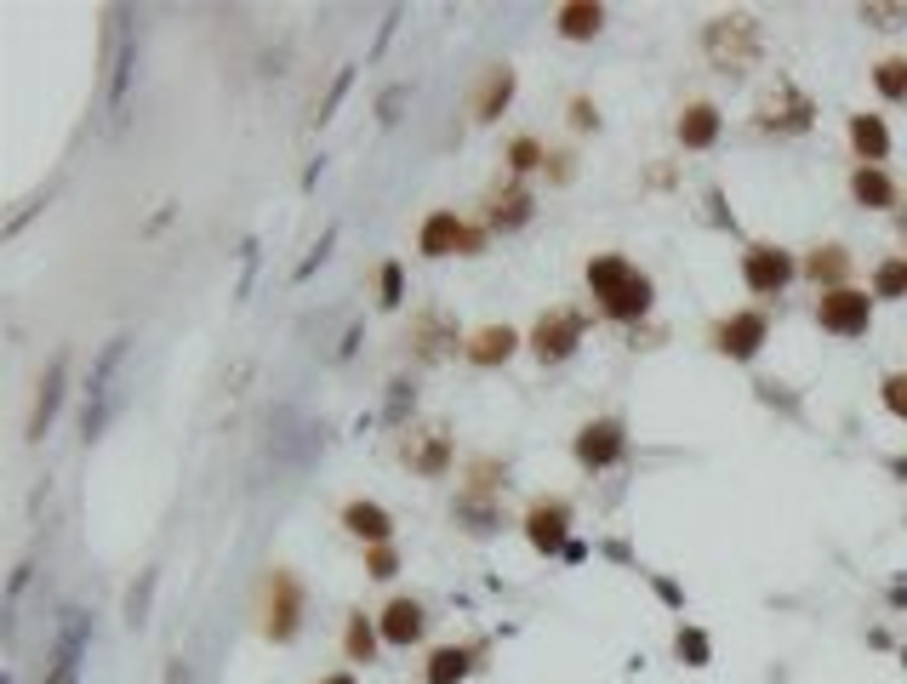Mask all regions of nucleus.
Returning a JSON list of instances; mask_svg holds the SVG:
<instances>
[{"instance_id": "1", "label": "nucleus", "mask_w": 907, "mask_h": 684, "mask_svg": "<svg viewBox=\"0 0 907 684\" xmlns=\"http://www.w3.org/2000/svg\"><path fill=\"white\" fill-rule=\"evenodd\" d=\"M588 291L599 297V309L611 320H623V325H634V320L651 314V274H640L628 257H616V252H605V257L588 263Z\"/></svg>"}, {"instance_id": "2", "label": "nucleus", "mask_w": 907, "mask_h": 684, "mask_svg": "<svg viewBox=\"0 0 907 684\" xmlns=\"http://www.w3.org/2000/svg\"><path fill=\"white\" fill-rule=\"evenodd\" d=\"M702 52L720 75H748L759 58H765V29H759V18H748V12H725V18H713L702 29Z\"/></svg>"}, {"instance_id": "3", "label": "nucleus", "mask_w": 907, "mask_h": 684, "mask_svg": "<svg viewBox=\"0 0 907 684\" xmlns=\"http://www.w3.org/2000/svg\"><path fill=\"white\" fill-rule=\"evenodd\" d=\"M817 325L828 336H862L874 325V291H856V285H833L817 297Z\"/></svg>"}, {"instance_id": "4", "label": "nucleus", "mask_w": 907, "mask_h": 684, "mask_svg": "<svg viewBox=\"0 0 907 684\" xmlns=\"http://www.w3.org/2000/svg\"><path fill=\"white\" fill-rule=\"evenodd\" d=\"M303 627V582L292 570H269V616H263V633L274 645H292Z\"/></svg>"}, {"instance_id": "5", "label": "nucleus", "mask_w": 907, "mask_h": 684, "mask_svg": "<svg viewBox=\"0 0 907 684\" xmlns=\"http://www.w3.org/2000/svg\"><path fill=\"white\" fill-rule=\"evenodd\" d=\"M810 120H817V104L788 80H777V97H759V115H753L759 131H777V137H799L810 131Z\"/></svg>"}, {"instance_id": "6", "label": "nucleus", "mask_w": 907, "mask_h": 684, "mask_svg": "<svg viewBox=\"0 0 907 684\" xmlns=\"http://www.w3.org/2000/svg\"><path fill=\"white\" fill-rule=\"evenodd\" d=\"M583 331H588V325H583L577 309H554V314H543V320L531 325V354H537L543 365H559V360L577 354Z\"/></svg>"}, {"instance_id": "7", "label": "nucleus", "mask_w": 907, "mask_h": 684, "mask_svg": "<svg viewBox=\"0 0 907 684\" xmlns=\"http://www.w3.org/2000/svg\"><path fill=\"white\" fill-rule=\"evenodd\" d=\"M793 274H799V263L782 246H748L742 252V280H748L753 297H777V291L793 285Z\"/></svg>"}, {"instance_id": "8", "label": "nucleus", "mask_w": 907, "mask_h": 684, "mask_svg": "<svg viewBox=\"0 0 907 684\" xmlns=\"http://www.w3.org/2000/svg\"><path fill=\"white\" fill-rule=\"evenodd\" d=\"M417 252L422 257H451V252H480V234L462 228L457 212H428L417 228Z\"/></svg>"}, {"instance_id": "9", "label": "nucleus", "mask_w": 907, "mask_h": 684, "mask_svg": "<svg viewBox=\"0 0 907 684\" xmlns=\"http://www.w3.org/2000/svg\"><path fill=\"white\" fill-rule=\"evenodd\" d=\"M400 457H406V468H411V473H422V479H440V473L451 468V428L428 422V428L406 433Z\"/></svg>"}, {"instance_id": "10", "label": "nucleus", "mask_w": 907, "mask_h": 684, "mask_svg": "<svg viewBox=\"0 0 907 684\" xmlns=\"http://www.w3.org/2000/svg\"><path fill=\"white\" fill-rule=\"evenodd\" d=\"M765 336H771V325H765V314H731V320H720L713 325V349H720L725 360H753L759 349H765Z\"/></svg>"}, {"instance_id": "11", "label": "nucleus", "mask_w": 907, "mask_h": 684, "mask_svg": "<svg viewBox=\"0 0 907 684\" xmlns=\"http://www.w3.org/2000/svg\"><path fill=\"white\" fill-rule=\"evenodd\" d=\"M623 451H628V433H623L616 417L583 422V433H577V462L583 468H611V462H623Z\"/></svg>"}, {"instance_id": "12", "label": "nucleus", "mask_w": 907, "mask_h": 684, "mask_svg": "<svg viewBox=\"0 0 907 684\" xmlns=\"http://www.w3.org/2000/svg\"><path fill=\"white\" fill-rule=\"evenodd\" d=\"M531 212H537V194L525 188V183H503V188H491V201H486V223L497 234L525 228V223H531Z\"/></svg>"}, {"instance_id": "13", "label": "nucleus", "mask_w": 907, "mask_h": 684, "mask_svg": "<svg viewBox=\"0 0 907 684\" xmlns=\"http://www.w3.org/2000/svg\"><path fill=\"white\" fill-rule=\"evenodd\" d=\"M126 342L131 336H115L109 349L98 354V371H91V388H86V400H91V417H86V439L104 428V417H109V382H115V371H120V360H126Z\"/></svg>"}, {"instance_id": "14", "label": "nucleus", "mask_w": 907, "mask_h": 684, "mask_svg": "<svg viewBox=\"0 0 907 684\" xmlns=\"http://www.w3.org/2000/svg\"><path fill=\"white\" fill-rule=\"evenodd\" d=\"M91 639V622L86 616H64V633H58V645H52V673H46V684H75V667H80V651Z\"/></svg>"}, {"instance_id": "15", "label": "nucleus", "mask_w": 907, "mask_h": 684, "mask_svg": "<svg viewBox=\"0 0 907 684\" xmlns=\"http://www.w3.org/2000/svg\"><path fill=\"white\" fill-rule=\"evenodd\" d=\"M406 342H411V354H417L422 365H435V360H446V354L457 349V325H451L446 314H417Z\"/></svg>"}, {"instance_id": "16", "label": "nucleus", "mask_w": 907, "mask_h": 684, "mask_svg": "<svg viewBox=\"0 0 907 684\" xmlns=\"http://www.w3.org/2000/svg\"><path fill=\"white\" fill-rule=\"evenodd\" d=\"M565 525H570L565 502H537L531 514H525V536H531L537 554H565Z\"/></svg>"}, {"instance_id": "17", "label": "nucleus", "mask_w": 907, "mask_h": 684, "mask_svg": "<svg viewBox=\"0 0 907 684\" xmlns=\"http://www.w3.org/2000/svg\"><path fill=\"white\" fill-rule=\"evenodd\" d=\"M850 194H856V206H868V212H896L901 206V188L890 183L885 166H856L850 172Z\"/></svg>"}, {"instance_id": "18", "label": "nucleus", "mask_w": 907, "mask_h": 684, "mask_svg": "<svg viewBox=\"0 0 907 684\" xmlns=\"http://www.w3.org/2000/svg\"><path fill=\"white\" fill-rule=\"evenodd\" d=\"M422 627H428V616H422L417 599H389V610L377 616V633H383V645H400V651L422 639Z\"/></svg>"}, {"instance_id": "19", "label": "nucleus", "mask_w": 907, "mask_h": 684, "mask_svg": "<svg viewBox=\"0 0 907 684\" xmlns=\"http://www.w3.org/2000/svg\"><path fill=\"white\" fill-rule=\"evenodd\" d=\"M514 86H519V75L508 63H491L486 80H480V91H474V120H497L514 104Z\"/></svg>"}, {"instance_id": "20", "label": "nucleus", "mask_w": 907, "mask_h": 684, "mask_svg": "<svg viewBox=\"0 0 907 684\" xmlns=\"http://www.w3.org/2000/svg\"><path fill=\"white\" fill-rule=\"evenodd\" d=\"M845 131H850V149H856V160H862V166H879L890 155V126L879 115H850Z\"/></svg>"}, {"instance_id": "21", "label": "nucleus", "mask_w": 907, "mask_h": 684, "mask_svg": "<svg viewBox=\"0 0 907 684\" xmlns=\"http://www.w3.org/2000/svg\"><path fill=\"white\" fill-rule=\"evenodd\" d=\"M514 349H519V331H514V325H486V331H474V336H468V349H462V354H468L474 365H503Z\"/></svg>"}, {"instance_id": "22", "label": "nucleus", "mask_w": 907, "mask_h": 684, "mask_svg": "<svg viewBox=\"0 0 907 684\" xmlns=\"http://www.w3.org/2000/svg\"><path fill=\"white\" fill-rule=\"evenodd\" d=\"M64 371H69V354H52V365H46V382H40V400H35V417H29V433H35V439H40L46 428H52V417H58Z\"/></svg>"}, {"instance_id": "23", "label": "nucleus", "mask_w": 907, "mask_h": 684, "mask_svg": "<svg viewBox=\"0 0 907 684\" xmlns=\"http://www.w3.org/2000/svg\"><path fill=\"white\" fill-rule=\"evenodd\" d=\"M343 525L360 536V543H371V548H383L389 536H394L389 508H377V502H349V508H343Z\"/></svg>"}, {"instance_id": "24", "label": "nucleus", "mask_w": 907, "mask_h": 684, "mask_svg": "<svg viewBox=\"0 0 907 684\" xmlns=\"http://www.w3.org/2000/svg\"><path fill=\"white\" fill-rule=\"evenodd\" d=\"M720 143V109L713 104H691L680 115V149H713Z\"/></svg>"}, {"instance_id": "25", "label": "nucleus", "mask_w": 907, "mask_h": 684, "mask_svg": "<svg viewBox=\"0 0 907 684\" xmlns=\"http://www.w3.org/2000/svg\"><path fill=\"white\" fill-rule=\"evenodd\" d=\"M605 29V7H594V0H570V7H559V35L565 40H594Z\"/></svg>"}, {"instance_id": "26", "label": "nucleus", "mask_w": 907, "mask_h": 684, "mask_svg": "<svg viewBox=\"0 0 907 684\" xmlns=\"http://www.w3.org/2000/svg\"><path fill=\"white\" fill-rule=\"evenodd\" d=\"M804 274L833 291V285H845V274H850V252H845V246H822V252H810Z\"/></svg>"}, {"instance_id": "27", "label": "nucleus", "mask_w": 907, "mask_h": 684, "mask_svg": "<svg viewBox=\"0 0 907 684\" xmlns=\"http://www.w3.org/2000/svg\"><path fill=\"white\" fill-rule=\"evenodd\" d=\"M874 303H896V297H907V257H885L879 268H874Z\"/></svg>"}, {"instance_id": "28", "label": "nucleus", "mask_w": 907, "mask_h": 684, "mask_svg": "<svg viewBox=\"0 0 907 684\" xmlns=\"http://www.w3.org/2000/svg\"><path fill=\"white\" fill-rule=\"evenodd\" d=\"M468 651L462 645H446V651H435V656H428V684H462L468 678Z\"/></svg>"}, {"instance_id": "29", "label": "nucleus", "mask_w": 907, "mask_h": 684, "mask_svg": "<svg viewBox=\"0 0 907 684\" xmlns=\"http://www.w3.org/2000/svg\"><path fill=\"white\" fill-rule=\"evenodd\" d=\"M874 91L885 104H907V58H879L874 63Z\"/></svg>"}, {"instance_id": "30", "label": "nucleus", "mask_w": 907, "mask_h": 684, "mask_svg": "<svg viewBox=\"0 0 907 684\" xmlns=\"http://www.w3.org/2000/svg\"><path fill=\"white\" fill-rule=\"evenodd\" d=\"M377 639H383V633L371 627V616H349V633H343V651H349V662H371L377 656Z\"/></svg>"}, {"instance_id": "31", "label": "nucleus", "mask_w": 907, "mask_h": 684, "mask_svg": "<svg viewBox=\"0 0 907 684\" xmlns=\"http://www.w3.org/2000/svg\"><path fill=\"white\" fill-rule=\"evenodd\" d=\"M497 491H503V468L491 457H480V462H474V479H468V497L462 502H480V497H497Z\"/></svg>"}, {"instance_id": "32", "label": "nucleus", "mask_w": 907, "mask_h": 684, "mask_svg": "<svg viewBox=\"0 0 907 684\" xmlns=\"http://www.w3.org/2000/svg\"><path fill=\"white\" fill-rule=\"evenodd\" d=\"M537 166H543V143L537 137H514L508 143V172L525 177V172H537Z\"/></svg>"}, {"instance_id": "33", "label": "nucleus", "mask_w": 907, "mask_h": 684, "mask_svg": "<svg viewBox=\"0 0 907 684\" xmlns=\"http://www.w3.org/2000/svg\"><path fill=\"white\" fill-rule=\"evenodd\" d=\"M856 18L874 23V29H901L907 23V7H874V0H868V7H856Z\"/></svg>"}, {"instance_id": "34", "label": "nucleus", "mask_w": 907, "mask_h": 684, "mask_svg": "<svg viewBox=\"0 0 907 684\" xmlns=\"http://www.w3.org/2000/svg\"><path fill=\"white\" fill-rule=\"evenodd\" d=\"M680 656H685V667H708V633H696V627H685L680 633Z\"/></svg>"}, {"instance_id": "35", "label": "nucleus", "mask_w": 907, "mask_h": 684, "mask_svg": "<svg viewBox=\"0 0 907 684\" xmlns=\"http://www.w3.org/2000/svg\"><path fill=\"white\" fill-rule=\"evenodd\" d=\"M885 405H890V417L907 422V371H890L885 377Z\"/></svg>"}, {"instance_id": "36", "label": "nucleus", "mask_w": 907, "mask_h": 684, "mask_svg": "<svg viewBox=\"0 0 907 684\" xmlns=\"http://www.w3.org/2000/svg\"><path fill=\"white\" fill-rule=\"evenodd\" d=\"M365 570H371L377 582H389V576L400 570V559H394V548H389V543H383V548H371V554H365Z\"/></svg>"}, {"instance_id": "37", "label": "nucleus", "mask_w": 907, "mask_h": 684, "mask_svg": "<svg viewBox=\"0 0 907 684\" xmlns=\"http://www.w3.org/2000/svg\"><path fill=\"white\" fill-rule=\"evenodd\" d=\"M570 126H577V131H583V126H588V131L599 126V109H594V97H570Z\"/></svg>"}, {"instance_id": "38", "label": "nucleus", "mask_w": 907, "mask_h": 684, "mask_svg": "<svg viewBox=\"0 0 907 684\" xmlns=\"http://www.w3.org/2000/svg\"><path fill=\"white\" fill-rule=\"evenodd\" d=\"M400 291H406V285H400V263H383V309H400V303H406Z\"/></svg>"}, {"instance_id": "39", "label": "nucleus", "mask_w": 907, "mask_h": 684, "mask_svg": "<svg viewBox=\"0 0 907 684\" xmlns=\"http://www.w3.org/2000/svg\"><path fill=\"white\" fill-rule=\"evenodd\" d=\"M400 411H411V382H394V394H389V417L400 422Z\"/></svg>"}, {"instance_id": "40", "label": "nucleus", "mask_w": 907, "mask_h": 684, "mask_svg": "<svg viewBox=\"0 0 907 684\" xmlns=\"http://www.w3.org/2000/svg\"><path fill=\"white\" fill-rule=\"evenodd\" d=\"M320 684H360V678H354V673H325Z\"/></svg>"}, {"instance_id": "41", "label": "nucleus", "mask_w": 907, "mask_h": 684, "mask_svg": "<svg viewBox=\"0 0 907 684\" xmlns=\"http://www.w3.org/2000/svg\"><path fill=\"white\" fill-rule=\"evenodd\" d=\"M901 234H907V212H901Z\"/></svg>"}]
</instances>
